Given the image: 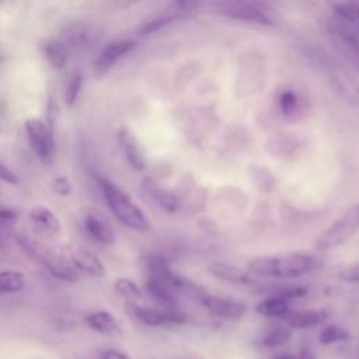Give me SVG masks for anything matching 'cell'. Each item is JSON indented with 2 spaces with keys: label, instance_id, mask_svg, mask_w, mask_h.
Returning a JSON list of instances; mask_svg holds the SVG:
<instances>
[{
  "label": "cell",
  "instance_id": "1",
  "mask_svg": "<svg viewBox=\"0 0 359 359\" xmlns=\"http://www.w3.org/2000/svg\"><path fill=\"white\" fill-rule=\"evenodd\" d=\"M320 265L321 259L317 255L306 252H287L255 258L248 264V271L259 276L293 279L313 272Z\"/></svg>",
  "mask_w": 359,
  "mask_h": 359
},
{
  "label": "cell",
  "instance_id": "2",
  "mask_svg": "<svg viewBox=\"0 0 359 359\" xmlns=\"http://www.w3.org/2000/svg\"><path fill=\"white\" fill-rule=\"evenodd\" d=\"M98 184L108 208L122 224L136 231L150 230V223L142 209L115 182L98 177Z\"/></svg>",
  "mask_w": 359,
  "mask_h": 359
},
{
  "label": "cell",
  "instance_id": "3",
  "mask_svg": "<svg viewBox=\"0 0 359 359\" xmlns=\"http://www.w3.org/2000/svg\"><path fill=\"white\" fill-rule=\"evenodd\" d=\"M17 243L27 254H29L32 258H35L43 266H46V269L55 278H59L67 282H76L79 279V273L76 268L62 261L50 248H48V245L36 240H32L27 236H18Z\"/></svg>",
  "mask_w": 359,
  "mask_h": 359
},
{
  "label": "cell",
  "instance_id": "4",
  "mask_svg": "<svg viewBox=\"0 0 359 359\" xmlns=\"http://www.w3.org/2000/svg\"><path fill=\"white\" fill-rule=\"evenodd\" d=\"M359 230V203L351 206L316 240L318 250H331L346 243Z\"/></svg>",
  "mask_w": 359,
  "mask_h": 359
},
{
  "label": "cell",
  "instance_id": "5",
  "mask_svg": "<svg viewBox=\"0 0 359 359\" xmlns=\"http://www.w3.org/2000/svg\"><path fill=\"white\" fill-rule=\"evenodd\" d=\"M216 11L224 17L250 21L261 25H273L271 8L266 3L259 1H220L215 3Z\"/></svg>",
  "mask_w": 359,
  "mask_h": 359
},
{
  "label": "cell",
  "instance_id": "6",
  "mask_svg": "<svg viewBox=\"0 0 359 359\" xmlns=\"http://www.w3.org/2000/svg\"><path fill=\"white\" fill-rule=\"evenodd\" d=\"M25 132L29 144L42 164L50 165L55 160L53 129L41 118H28L25 121Z\"/></svg>",
  "mask_w": 359,
  "mask_h": 359
},
{
  "label": "cell",
  "instance_id": "7",
  "mask_svg": "<svg viewBox=\"0 0 359 359\" xmlns=\"http://www.w3.org/2000/svg\"><path fill=\"white\" fill-rule=\"evenodd\" d=\"M328 32L337 50L359 72V35L339 18L330 22Z\"/></svg>",
  "mask_w": 359,
  "mask_h": 359
},
{
  "label": "cell",
  "instance_id": "8",
  "mask_svg": "<svg viewBox=\"0 0 359 359\" xmlns=\"http://www.w3.org/2000/svg\"><path fill=\"white\" fill-rule=\"evenodd\" d=\"M201 302L209 313H212L216 317L227 318V320H238L244 317L248 310L245 303L231 297H224V296L205 294L201 299Z\"/></svg>",
  "mask_w": 359,
  "mask_h": 359
},
{
  "label": "cell",
  "instance_id": "9",
  "mask_svg": "<svg viewBox=\"0 0 359 359\" xmlns=\"http://www.w3.org/2000/svg\"><path fill=\"white\" fill-rule=\"evenodd\" d=\"M129 310L142 324L149 327H160L167 324H182L185 321L184 316L178 311L160 310L154 307H144L137 304H129Z\"/></svg>",
  "mask_w": 359,
  "mask_h": 359
},
{
  "label": "cell",
  "instance_id": "10",
  "mask_svg": "<svg viewBox=\"0 0 359 359\" xmlns=\"http://www.w3.org/2000/svg\"><path fill=\"white\" fill-rule=\"evenodd\" d=\"M136 48V42L133 39H116L107 43L100 52L95 67L100 73L109 70L116 62H119L123 56L130 53Z\"/></svg>",
  "mask_w": 359,
  "mask_h": 359
},
{
  "label": "cell",
  "instance_id": "11",
  "mask_svg": "<svg viewBox=\"0 0 359 359\" xmlns=\"http://www.w3.org/2000/svg\"><path fill=\"white\" fill-rule=\"evenodd\" d=\"M97 39L98 34L91 27L73 25L66 31L63 43L67 46V49L81 52L91 49L97 43Z\"/></svg>",
  "mask_w": 359,
  "mask_h": 359
},
{
  "label": "cell",
  "instance_id": "12",
  "mask_svg": "<svg viewBox=\"0 0 359 359\" xmlns=\"http://www.w3.org/2000/svg\"><path fill=\"white\" fill-rule=\"evenodd\" d=\"M328 314L325 310L321 309H304V310H294L289 311L282 320L285 321L286 327L292 328H311L316 327L327 320Z\"/></svg>",
  "mask_w": 359,
  "mask_h": 359
},
{
  "label": "cell",
  "instance_id": "13",
  "mask_svg": "<svg viewBox=\"0 0 359 359\" xmlns=\"http://www.w3.org/2000/svg\"><path fill=\"white\" fill-rule=\"evenodd\" d=\"M118 140H119V144H121L123 154H125L128 163L130 164V167L135 168L136 171L144 170V167H146L144 156H143V151H142L135 135L129 129L121 128L118 132Z\"/></svg>",
  "mask_w": 359,
  "mask_h": 359
},
{
  "label": "cell",
  "instance_id": "14",
  "mask_svg": "<svg viewBox=\"0 0 359 359\" xmlns=\"http://www.w3.org/2000/svg\"><path fill=\"white\" fill-rule=\"evenodd\" d=\"M143 188L147 192V195L165 212L174 213L178 210L180 208V199L175 194H172L171 191L160 187L156 181L146 178L143 181Z\"/></svg>",
  "mask_w": 359,
  "mask_h": 359
},
{
  "label": "cell",
  "instance_id": "15",
  "mask_svg": "<svg viewBox=\"0 0 359 359\" xmlns=\"http://www.w3.org/2000/svg\"><path fill=\"white\" fill-rule=\"evenodd\" d=\"M208 271L219 279H223L226 282H233V283H243L248 285L252 283V278L248 269L236 266L233 264H226V262H212L208 266Z\"/></svg>",
  "mask_w": 359,
  "mask_h": 359
},
{
  "label": "cell",
  "instance_id": "16",
  "mask_svg": "<svg viewBox=\"0 0 359 359\" xmlns=\"http://www.w3.org/2000/svg\"><path fill=\"white\" fill-rule=\"evenodd\" d=\"M72 262L76 269H80L83 272H87L94 276H104L105 275V266L101 262V259L90 250L86 248H77L72 254Z\"/></svg>",
  "mask_w": 359,
  "mask_h": 359
},
{
  "label": "cell",
  "instance_id": "17",
  "mask_svg": "<svg viewBox=\"0 0 359 359\" xmlns=\"http://www.w3.org/2000/svg\"><path fill=\"white\" fill-rule=\"evenodd\" d=\"M29 219L36 229L43 233L57 234L60 231V220L57 216L46 206L36 205L29 210Z\"/></svg>",
  "mask_w": 359,
  "mask_h": 359
},
{
  "label": "cell",
  "instance_id": "18",
  "mask_svg": "<svg viewBox=\"0 0 359 359\" xmlns=\"http://www.w3.org/2000/svg\"><path fill=\"white\" fill-rule=\"evenodd\" d=\"M84 229L98 243L102 244H114L115 241V231L114 229L101 217L95 215H88L84 219Z\"/></svg>",
  "mask_w": 359,
  "mask_h": 359
},
{
  "label": "cell",
  "instance_id": "19",
  "mask_svg": "<svg viewBox=\"0 0 359 359\" xmlns=\"http://www.w3.org/2000/svg\"><path fill=\"white\" fill-rule=\"evenodd\" d=\"M86 324L98 334L109 335L118 331L116 318L105 310H97L86 316Z\"/></svg>",
  "mask_w": 359,
  "mask_h": 359
},
{
  "label": "cell",
  "instance_id": "20",
  "mask_svg": "<svg viewBox=\"0 0 359 359\" xmlns=\"http://www.w3.org/2000/svg\"><path fill=\"white\" fill-rule=\"evenodd\" d=\"M188 13H184V11H180L177 10L174 6H172V10L165 13V14H160L157 17H153L150 18L149 21L143 22L142 27L139 28V35H149V34H153V32H157L158 29L172 24L174 21H178V20H182V18H187Z\"/></svg>",
  "mask_w": 359,
  "mask_h": 359
},
{
  "label": "cell",
  "instance_id": "21",
  "mask_svg": "<svg viewBox=\"0 0 359 359\" xmlns=\"http://www.w3.org/2000/svg\"><path fill=\"white\" fill-rule=\"evenodd\" d=\"M255 310L259 316L266 318H283L290 311L287 302L276 296H271L268 299L261 300L257 304Z\"/></svg>",
  "mask_w": 359,
  "mask_h": 359
},
{
  "label": "cell",
  "instance_id": "22",
  "mask_svg": "<svg viewBox=\"0 0 359 359\" xmlns=\"http://www.w3.org/2000/svg\"><path fill=\"white\" fill-rule=\"evenodd\" d=\"M43 52H45V57L48 59L49 65L53 69H57V70L63 69L69 60V49L63 43V41H59V39L48 41L43 46Z\"/></svg>",
  "mask_w": 359,
  "mask_h": 359
},
{
  "label": "cell",
  "instance_id": "23",
  "mask_svg": "<svg viewBox=\"0 0 359 359\" xmlns=\"http://www.w3.org/2000/svg\"><path fill=\"white\" fill-rule=\"evenodd\" d=\"M290 338H292V330L289 327L275 325L264 331L257 339V344L265 348H275L286 344Z\"/></svg>",
  "mask_w": 359,
  "mask_h": 359
},
{
  "label": "cell",
  "instance_id": "24",
  "mask_svg": "<svg viewBox=\"0 0 359 359\" xmlns=\"http://www.w3.org/2000/svg\"><path fill=\"white\" fill-rule=\"evenodd\" d=\"M146 292L158 303L170 306L177 302V293L164 282L149 276L146 280Z\"/></svg>",
  "mask_w": 359,
  "mask_h": 359
},
{
  "label": "cell",
  "instance_id": "25",
  "mask_svg": "<svg viewBox=\"0 0 359 359\" xmlns=\"http://www.w3.org/2000/svg\"><path fill=\"white\" fill-rule=\"evenodd\" d=\"M25 276L18 271H0V294L17 293L24 287Z\"/></svg>",
  "mask_w": 359,
  "mask_h": 359
},
{
  "label": "cell",
  "instance_id": "26",
  "mask_svg": "<svg viewBox=\"0 0 359 359\" xmlns=\"http://www.w3.org/2000/svg\"><path fill=\"white\" fill-rule=\"evenodd\" d=\"M349 338H351L349 331L337 324L325 325L318 334V341L321 345H332L337 342H345Z\"/></svg>",
  "mask_w": 359,
  "mask_h": 359
},
{
  "label": "cell",
  "instance_id": "27",
  "mask_svg": "<svg viewBox=\"0 0 359 359\" xmlns=\"http://www.w3.org/2000/svg\"><path fill=\"white\" fill-rule=\"evenodd\" d=\"M83 81L84 80H83V76L80 73H74L70 77V80L66 86V93H65V101H66V105L69 108H72L76 104V101L80 95L81 87H83Z\"/></svg>",
  "mask_w": 359,
  "mask_h": 359
},
{
  "label": "cell",
  "instance_id": "28",
  "mask_svg": "<svg viewBox=\"0 0 359 359\" xmlns=\"http://www.w3.org/2000/svg\"><path fill=\"white\" fill-rule=\"evenodd\" d=\"M115 290L118 292V294L126 297V299H139L142 297V290L140 287L130 279L128 278H121L115 282L114 285Z\"/></svg>",
  "mask_w": 359,
  "mask_h": 359
},
{
  "label": "cell",
  "instance_id": "29",
  "mask_svg": "<svg viewBox=\"0 0 359 359\" xmlns=\"http://www.w3.org/2000/svg\"><path fill=\"white\" fill-rule=\"evenodd\" d=\"M279 108L285 115H293L299 108V98L293 91H283L279 95Z\"/></svg>",
  "mask_w": 359,
  "mask_h": 359
},
{
  "label": "cell",
  "instance_id": "30",
  "mask_svg": "<svg viewBox=\"0 0 359 359\" xmlns=\"http://www.w3.org/2000/svg\"><path fill=\"white\" fill-rule=\"evenodd\" d=\"M339 278L345 282L351 283H359V264H353L346 266L339 272Z\"/></svg>",
  "mask_w": 359,
  "mask_h": 359
},
{
  "label": "cell",
  "instance_id": "31",
  "mask_svg": "<svg viewBox=\"0 0 359 359\" xmlns=\"http://www.w3.org/2000/svg\"><path fill=\"white\" fill-rule=\"evenodd\" d=\"M52 185H53L55 192L59 194V195H62V196L69 195L70 191H72L70 181H69V178H66V177H56V178L53 180V184H52Z\"/></svg>",
  "mask_w": 359,
  "mask_h": 359
},
{
  "label": "cell",
  "instance_id": "32",
  "mask_svg": "<svg viewBox=\"0 0 359 359\" xmlns=\"http://www.w3.org/2000/svg\"><path fill=\"white\" fill-rule=\"evenodd\" d=\"M0 181L7 182V184H13V185H15V184L20 182L17 174L13 172V171H11L6 164H3L1 161H0Z\"/></svg>",
  "mask_w": 359,
  "mask_h": 359
},
{
  "label": "cell",
  "instance_id": "33",
  "mask_svg": "<svg viewBox=\"0 0 359 359\" xmlns=\"http://www.w3.org/2000/svg\"><path fill=\"white\" fill-rule=\"evenodd\" d=\"M101 359H130V358L125 352H122V351L109 348V349H105L101 353Z\"/></svg>",
  "mask_w": 359,
  "mask_h": 359
},
{
  "label": "cell",
  "instance_id": "34",
  "mask_svg": "<svg viewBox=\"0 0 359 359\" xmlns=\"http://www.w3.org/2000/svg\"><path fill=\"white\" fill-rule=\"evenodd\" d=\"M17 213L8 208H0V223H14Z\"/></svg>",
  "mask_w": 359,
  "mask_h": 359
},
{
  "label": "cell",
  "instance_id": "35",
  "mask_svg": "<svg viewBox=\"0 0 359 359\" xmlns=\"http://www.w3.org/2000/svg\"><path fill=\"white\" fill-rule=\"evenodd\" d=\"M297 358H299V359H316V358L311 355V352H309V351H302V352L297 355Z\"/></svg>",
  "mask_w": 359,
  "mask_h": 359
},
{
  "label": "cell",
  "instance_id": "36",
  "mask_svg": "<svg viewBox=\"0 0 359 359\" xmlns=\"http://www.w3.org/2000/svg\"><path fill=\"white\" fill-rule=\"evenodd\" d=\"M275 359H299V358L297 355H293V353H280Z\"/></svg>",
  "mask_w": 359,
  "mask_h": 359
}]
</instances>
